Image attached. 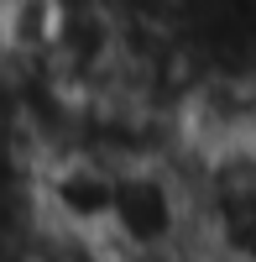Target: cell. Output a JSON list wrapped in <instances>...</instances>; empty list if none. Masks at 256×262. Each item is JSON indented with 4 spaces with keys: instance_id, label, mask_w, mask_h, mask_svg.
Instances as JSON below:
<instances>
[{
    "instance_id": "obj_1",
    "label": "cell",
    "mask_w": 256,
    "mask_h": 262,
    "mask_svg": "<svg viewBox=\"0 0 256 262\" xmlns=\"http://www.w3.org/2000/svg\"><path fill=\"white\" fill-rule=\"evenodd\" d=\"M105 242L125 257L173 262L194 252V200L178 163H136L115 168V205Z\"/></svg>"
},
{
    "instance_id": "obj_2",
    "label": "cell",
    "mask_w": 256,
    "mask_h": 262,
    "mask_svg": "<svg viewBox=\"0 0 256 262\" xmlns=\"http://www.w3.org/2000/svg\"><path fill=\"white\" fill-rule=\"evenodd\" d=\"M178 262H204V257H199V252H188V257H178Z\"/></svg>"
}]
</instances>
